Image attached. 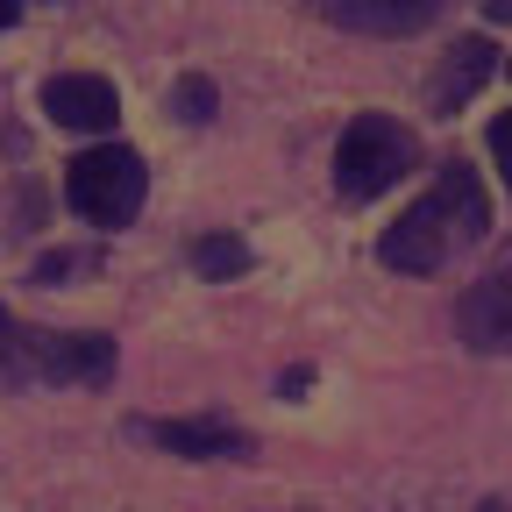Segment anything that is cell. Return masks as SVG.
I'll return each mask as SVG.
<instances>
[{
    "label": "cell",
    "mask_w": 512,
    "mask_h": 512,
    "mask_svg": "<svg viewBox=\"0 0 512 512\" xmlns=\"http://www.w3.org/2000/svg\"><path fill=\"white\" fill-rule=\"evenodd\" d=\"M448 249H463V242H456V221H448L441 192H427V200H413L392 228L377 235V264H384V271H413V278H427V271L448 264Z\"/></svg>",
    "instance_id": "obj_3"
},
{
    "label": "cell",
    "mask_w": 512,
    "mask_h": 512,
    "mask_svg": "<svg viewBox=\"0 0 512 512\" xmlns=\"http://www.w3.org/2000/svg\"><path fill=\"white\" fill-rule=\"evenodd\" d=\"M491 64H498V50H491L484 36H463L456 50H448V64L427 79V107H434V114H448L456 100H470V93L491 79Z\"/></svg>",
    "instance_id": "obj_9"
},
{
    "label": "cell",
    "mask_w": 512,
    "mask_h": 512,
    "mask_svg": "<svg viewBox=\"0 0 512 512\" xmlns=\"http://www.w3.org/2000/svg\"><path fill=\"white\" fill-rule=\"evenodd\" d=\"M29 384H114V342L107 335H29Z\"/></svg>",
    "instance_id": "obj_4"
},
{
    "label": "cell",
    "mask_w": 512,
    "mask_h": 512,
    "mask_svg": "<svg viewBox=\"0 0 512 512\" xmlns=\"http://www.w3.org/2000/svg\"><path fill=\"white\" fill-rule=\"evenodd\" d=\"M413 157H420L413 128H399L392 114H356L335 143V192L342 200H377L413 171Z\"/></svg>",
    "instance_id": "obj_2"
},
{
    "label": "cell",
    "mask_w": 512,
    "mask_h": 512,
    "mask_svg": "<svg viewBox=\"0 0 512 512\" xmlns=\"http://www.w3.org/2000/svg\"><path fill=\"white\" fill-rule=\"evenodd\" d=\"M0 384H29V328L0 306Z\"/></svg>",
    "instance_id": "obj_12"
},
{
    "label": "cell",
    "mask_w": 512,
    "mask_h": 512,
    "mask_svg": "<svg viewBox=\"0 0 512 512\" xmlns=\"http://www.w3.org/2000/svg\"><path fill=\"white\" fill-rule=\"evenodd\" d=\"M456 335L477 356H512V271H491L456 299Z\"/></svg>",
    "instance_id": "obj_5"
},
{
    "label": "cell",
    "mask_w": 512,
    "mask_h": 512,
    "mask_svg": "<svg viewBox=\"0 0 512 512\" xmlns=\"http://www.w3.org/2000/svg\"><path fill=\"white\" fill-rule=\"evenodd\" d=\"M143 192H150V171L128 143H100V150H79L64 164V200L93 228H128L143 214Z\"/></svg>",
    "instance_id": "obj_1"
},
{
    "label": "cell",
    "mask_w": 512,
    "mask_h": 512,
    "mask_svg": "<svg viewBox=\"0 0 512 512\" xmlns=\"http://www.w3.org/2000/svg\"><path fill=\"white\" fill-rule=\"evenodd\" d=\"M477 512H505V505H498V498H491V505H477Z\"/></svg>",
    "instance_id": "obj_18"
},
{
    "label": "cell",
    "mask_w": 512,
    "mask_h": 512,
    "mask_svg": "<svg viewBox=\"0 0 512 512\" xmlns=\"http://www.w3.org/2000/svg\"><path fill=\"white\" fill-rule=\"evenodd\" d=\"M484 15L491 22H512V0H484Z\"/></svg>",
    "instance_id": "obj_17"
},
{
    "label": "cell",
    "mask_w": 512,
    "mask_h": 512,
    "mask_svg": "<svg viewBox=\"0 0 512 512\" xmlns=\"http://www.w3.org/2000/svg\"><path fill=\"white\" fill-rule=\"evenodd\" d=\"M434 192H441L448 221H456V242H463V249L491 235V200H484V185H477V171H470V164H441Z\"/></svg>",
    "instance_id": "obj_10"
},
{
    "label": "cell",
    "mask_w": 512,
    "mask_h": 512,
    "mask_svg": "<svg viewBox=\"0 0 512 512\" xmlns=\"http://www.w3.org/2000/svg\"><path fill=\"white\" fill-rule=\"evenodd\" d=\"M484 143H491V157H498V178H505V192H512V114H498V121L484 128Z\"/></svg>",
    "instance_id": "obj_15"
},
{
    "label": "cell",
    "mask_w": 512,
    "mask_h": 512,
    "mask_svg": "<svg viewBox=\"0 0 512 512\" xmlns=\"http://www.w3.org/2000/svg\"><path fill=\"white\" fill-rule=\"evenodd\" d=\"M313 8L356 36H413L441 15V0H313Z\"/></svg>",
    "instance_id": "obj_8"
},
{
    "label": "cell",
    "mask_w": 512,
    "mask_h": 512,
    "mask_svg": "<svg viewBox=\"0 0 512 512\" xmlns=\"http://www.w3.org/2000/svg\"><path fill=\"white\" fill-rule=\"evenodd\" d=\"M143 434L157 448H171V456H192V463H221V456H249V434L221 413H192V420H143Z\"/></svg>",
    "instance_id": "obj_6"
},
{
    "label": "cell",
    "mask_w": 512,
    "mask_h": 512,
    "mask_svg": "<svg viewBox=\"0 0 512 512\" xmlns=\"http://www.w3.org/2000/svg\"><path fill=\"white\" fill-rule=\"evenodd\" d=\"M72 271H93V256L57 249V256H43V264H36V285H57V278H72Z\"/></svg>",
    "instance_id": "obj_14"
},
{
    "label": "cell",
    "mask_w": 512,
    "mask_h": 512,
    "mask_svg": "<svg viewBox=\"0 0 512 512\" xmlns=\"http://www.w3.org/2000/svg\"><path fill=\"white\" fill-rule=\"evenodd\" d=\"M171 114H178V121H214V79H200V72L178 79V86H171Z\"/></svg>",
    "instance_id": "obj_13"
},
{
    "label": "cell",
    "mask_w": 512,
    "mask_h": 512,
    "mask_svg": "<svg viewBox=\"0 0 512 512\" xmlns=\"http://www.w3.org/2000/svg\"><path fill=\"white\" fill-rule=\"evenodd\" d=\"M192 264H200L207 278H235V271H249V242H235V235H200V242H192Z\"/></svg>",
    "instance_id": "obj_11"
},
{
    "label": "cell",
    "mask_w": 512,
    "mask_h": 512,
    "mask_svg": "<svg viewBox=\"0 0 512 512\" xmlns=\"http://www.w3.org/2000/svg\"><path fill=\"white\" fill-rule=\"evenodd\" d=\"M43 114H50L57 128H86V136H100V128H114L121 100H114V86H107L100 72H57V79L43 86Z\"/></svg>",
    "instance_id": "obj_7"
},
{
    "label": "cell",
    "mask_w": 512,
    "mask_h": 512,
    "mask_svg": "<svg viewBox=\"0 0 512 512\" xmlns=\"http://www.w3.org/2000/svg\"><path fill=\"white\" fill-rule=\"evenodd\" d=\"M22 22V0H0V29H15Z\"/></svg>",
    "instance_id": "obj_16"
}]
</instances>
